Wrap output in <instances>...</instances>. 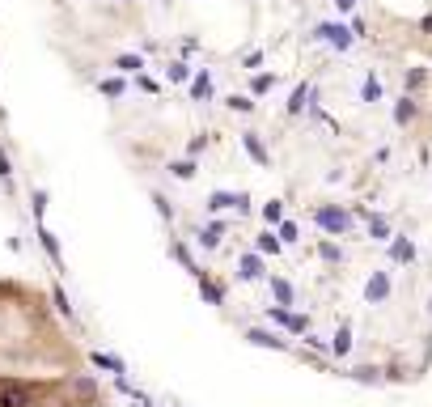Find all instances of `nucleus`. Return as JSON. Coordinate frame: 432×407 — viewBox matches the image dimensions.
Returning a JSON list of instances; mask_svg holds the SVG:
<instances>
[{
  "label": "nucleus",
  "instance_id": "nucleus-1",
  "mask_svg": "<svg viewBox=\"0 0 432 407\" xmlns=\"http://www.w3.org/2000/svg\"><path fill=\"white\" fill-rule=\"evenodd\" d=\"M85 352L60 327L47 297L0 280V407H98Z\"/></svg>",
  "mask_w": 432,
  "mask_h": 407
}]
</instances>
